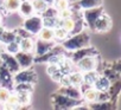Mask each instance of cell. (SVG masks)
Instances as JSON below:
<instances>
[{
    "label": "cell",
    "mask_w": 121,
    "mask_h": 110,
    "mask_svg": "<svg viewBox=\"0 0 121 110\" xmlns=\"http://www.w3.org/2000/svg\"><path fill=\"white\" fill-rule=\"evenodd\" d=\"M25 20L23 21V29H25L29 33H31L32 36H37L39 33V31L43 27V18L40 14L35 13L27 18H24Z\"/></svg>",
    "instance_id": "obj_3"
},
{
    "label": "cell",
    "mask_w": 121,
    "mask_h": 110,
    "mask_svg": "<svg viewBox=\"0 0 121 110\" xmlns=\"http://www.w3.org/2000/svg\"><path fill=\"white\" fill-rule=\"evenodd\" d=\"M60 45L63 46L65 51H75L81 47L90 45V34L86 30L76 33V34H70L65 40L60 43Z\"/></svg>",
    "instance_id": "obj_1"
},
{
    "label": "cell",
    "mask_w": 121,
    "mask_h": 110,
    "mask_svg": "<svg viewBox=\"0 0 121 110\" xmlns=\"http://www.w3.org/2000/svg\"><path fill=\"white\" fill-rule=\"evenodd\" d=\"M5 108L6 109H20V104H19V101H18V96L16 94V91H11L10 92V96L9 98L6 99V102L4 103Z\"/></svg>",
    "instance_id": "obj_19"
},
{
    "label": "cell",
    "mask_w": 121,
    "mask_h": 110,
    "mask_svg": "<svg viewBox=\"0 0 121 110\" xmlns=\"http://www.w3.org/2000/svg\"><path fill=\"white\" fill-rule=\"evenodd\" d=\"M101 75L106 76L112 83L115 82V81H117V79L120 78V72H117V71H115L114 69H112L110 65H109V66H106V68L102 70V73H101Z\"/></svg>",
    "instance_id": "obj_27"
},
{
    "label": "cell",
    "mask_w": 121,
    "mask_h": 110,
    "mask_svg": "<svg viewBox=\"0 0 121 110\" xmlns=\"http://www.w3.org/2000/svg\"><path fill=\"white\" fill-rule=\"evenodd\" d=\"M53 6L59 11V10H63V8L69 7L70 6V1H69V0H55Z\"/></svg>",
    "instance_id": "obj_36"
},
{
    "label": "cell",
    "mask_w": 121,
    "mask_h": 110,
    "mask_svg": "<svg viewBox=\"0 0 121 110\" xmlns=\"http://www.w3.org/2000/svg\"><path fill=\"white\" fill-rule=\"evenodd\" d=\"M13 91H29V92H32L33 91V84H30V83H18V84H14Z\"/></svg>",
    "instance_id": "obj_32"
},
{
    "label": "cell",
    "mask_w": 121,
    "mask_h": 110,
    "mask_svg": "<svg viewBox=\"0 0 121 110\" xmlns=\"http://www.w3.org/2000/svg\"><path fill=\"white\" fill-rule=\"evenodd\" d=\"M3 10H4V8H3V0H0V13H1Z\"/></svg>",
    "instance_id": "obj_41"
},
{
    "label": "cell",
    "mask_w": 121,
    "mask_h": 110,
    "mask_svg": "<svg viewBox=\"0 0 121 110\" xmlns=\"http://www.w3.org/2000/svg\"><path fill=\"white\" fill-rule=\"evenodd\" d=\"M97 90L93 86H88L83 91H82V99L88 104V103H91V102H95L96 98H97Z\"/></svg>",
    "instance_id": "obj_17"
},
{
    "label": "cell",
    "mask_w": 121,
    "mask_h": 110,
    "mask_svg": "<svg viewBox=\"0 0 121 110\" xmlns=\"http://www.w3.org/2000/svg\"><path fill=\"white\" fill-rule=\"evenodd\" d=\"M1 21H3V16H1V13H0V25H1Z\"/></svg>",
    "instance_id": "obj_42"
},
{
    "label": "cell",
    "mask_w": 121,
    "mask_h": 110,
    "mask_svg": "<svg viewBox=\"0 0 121 110\" xmlns=\"http://www.w3.org/2000/svg\"><path fill=\"white\" fill-rule=\"evenodd\" d=\"M110 84H112V82H110L106 76H103V75H99L97 78L95 79L94 84H93V88H95L97 91H106V90L109 89Z\"/></svg>",
    "instance_id": "obj_15"
},
{
    "label": "cell",
    "mask_w": 121,
    "mask_h": 110,
    "mask_svg": "<svg viewBox=\"0 0 121 110\" xmlns=\"http://www.w3.org/2000/svg\"><path fill=\"white\" fill-rule=\"evenodd\" d=\"M0 61H1V63L14 75L16 72H18L20 70V66L14 57V54H11L6 51H3L1 53H0Z\"/></svg>",
    "instance_id": "obj_8"
},
{
    "label": "cell",
    "mask_w": 121,
    "mask_h": 110,
    "mask_svg": "<svg viewBox=\"0 0 121 110\" xmlns=\"http://www.w3.org/2000/svg\"><path fill=\"white\" fill-rule=\"evenodd\" d=\"M112 27V19L110 17L102 12L100 14V17L96 19L95 24H94V31L95 32H107L109 29Z\"/></svg>",
    "instance_id": "obj_12"
},
{
    "label": "cell",
    "mask_w": 121,
    "mask_h": 110,
    "mask_svg": "<svg viewBox=\"0 0 121 110\" xmlns=\"http://www.w3.org/2000/svg\"><path fill=\"white\" fill-rule=\"evenodd\" d=\"M70 3H75V1H77V0H69Z\"/></svg>",
    "instance_id": "obj_43"
},
{
    "label": "cell",
    "mask_w": 121,
    "mask_h": 110,
    "mask_svg": "<svg viewBox=\"0 0 121 110\" xmlns=\"http://www.w3.org/2000/svg\"><path fill=\"white\" fill-rule=\"evenodd\" d=\"M56 41H48V40H43L40 38H37L36 43H35V47H33V54L35 56H40V54L48 52L49 50H51L55 46Z\"/></svg>",
    "instance_id": "obj_14"
},
{
    "label": "cell",
    "mask_w": 121,
    "mask_h": 110,
    "mask_svg": "<svg viewBox=\"0 0 121 110\" xmlns=\"http://www.w3.org/2000/svg\"><path fill=\"white\" fill-rule=\"evenodd\" d=\"M59 25H60V18L59 17H46V18H43V26H45V27L55 29V27H57Z\"/></svg>",
    "instance_id": "obj_28"
},
{
    "label": "cell",
    "mask_w": 121,
    "mask_h": 110,
    "mask_svg": "<svg viewBox=\"0 0 121 110\" xmlns=\"http://www.w3.org/2000/svg\"><path fill=\"white\" fill-rule=\"evenodd\" d=\"M0 85L7 88L9 90H13L14 83H13V73L1 63L0 61Z\"/></svg>",
    "instance_id": "obj_9"
},
{
    "label": "cell",
    "mask_w": 121,
    "mask_h": 110,
    "mask_svg": "<svg viewBox=\"0 0 121 110\" xmlns=\"http://www.w3.org/2000/svg\"><path fill=\"white\" fill-rule=\"evenodd\" d=\"M100 52L94 47V46H84V47H81L78 50H75V51H67V57L75 64L77 61L84 58V57H89V56H99Z\"/></svg>",
    "instance_id": "obj_5"
},
{
    "label": "cell",
    "mask_w": 121,
    "mask_h": 110,
    "mask_svg": "<svg viewBox=\"0 0 121 110\" xmlns=\"http://www.w3.org/2000/svg\"><path fill=\"white\" fill-rule=\"evenodd\" d=\"M20 5V0H3V8L6 12H16Z\"/></svg>",
    "instance_id": "obj_25"
},
{
    "label": "cell",
    "mask_w": 121,
    "mask_h": 110,
    "mask_svg": "<svg viewBox=\"0 0 121 110\" xmlns=\"http://www.w3.org/2000/svg\"><path fill=\"white\" fill-rule=\"evenodd\" d=\"M64 30H67L69 33L73 31L74 29V19L73 18H65V19H60V25Z\"/></svg>",
    "instance_id": "obj_34"
},
{
    "label": "cell",
    "mask_w": 121,
    "mask_h": 110,
    "mask_svg": "<svg viewBox=\"0 0 121 110\" xmlns=\"http://www.w3.org/2000/svg\"><path fill=\"white\" fill-rule=\"evenodd\" d=\"M38 81L37 73L36 71L30 66L26 69H20L18 72H16L13 75V83L18 84V83H30V84H36Z\"/></svg>",
    "instance_id": "obj_4"
},
{
    "label": "cell",
    "mask_w": 121,
    "mask_h": 110,
    "mask_svg": "<svg viewBox=\"0 0 121 110\" xmlns=\"http://www.w3.org/2000/svg\"><path fill=\"white\" fill-rule=\"evenodd\" d=\"M17 96H18V101L20 104V108H26V105H29L31 103V94L29 91H16Z\"/></svg>",
    "instance_id": "obj_23"
},
{
    "label": "cell",
    "mask_w": 121,
    "mask_h": 110,
    "mask_svg": "<svg viewBox=\"0 0 121 110\" xmlns=\"http://www.w3.org/2000/svg\"><path fill=\"white\" fill-rule=\"evenodd\" d=\"M18 39H20L18 36H17V33H16V31L13 30V31H11V30H5L4 32H3V34H1V37H0V43L1 44H4V45H6V44H9V43H11V41H13V40H18Z\"/></svg>",
    "instance_id": "obj_22"
},
{
    "label": "cell",
    "mask_w": 121,
    "mask_h": 110,
    "mask_svg": "<svg viewBox=\"0 0 121 110\" xmlns=\"http://www.w3.org/2000/svg\"><path fill=\"white\" fill-rule=\"evenodd\" d=\"M75 66L78 71L81 72H87V71H93L97 70L99 68V56H89L84 57L75 63Z\"/></svg>",
    "instance_id": "obj_7"
},
{
    "label": "cell",
    "mask_w": 121,
    "mask_h": 110,
    "mask_svg": "<svg viewBox=\"0 0 121 110\" xmlns=\"http://www.w3.org/2000/svg\"><path fill=\"white\" fill-rule=\"evenodd\" d=\"M20 1H25V0H20Z\"/></svg>",
    "instance_id": "obj_44"
},
{
    "label": "cell",
    "mask_w": 121,
    "mask_h": 110,
    "mask_svg": "<svg viewBox=\"0 0 121 110\" xmlns=\"http://www.w3.org/2000/svg\"><path fill=\"white\" fill-rule=\"evenodd\" d=\"M31 4H32V7L35 10V13H38V14H42V12L48 7L46 3L43 1V0H30Z\"/></svg>",
    "instance_id": "obj_30"
},
{
    "label": "cell",
    "mask_w": 121,
    "mask_h": 110,
    "mask_svg": "<svg viewBox=\"0 0 121 110\" xmlns=\"http://www.w3.org/2000/svg\"><path fill=\"white\" fill-rule=\"evenodd\" d=\"M99 75H100V73L97 72V70L83 72V83H86V84L93 86V84H94V82H95V79L97 78Z\"/></svg>",
    "instance_id": "obj_29"
},
{
    "label": "cell",
    "mask_w": 121,
    "mask_h": 110,
    "mask_svg": "<svg viewBox=\"0 0 121 110\" xmlns=\"http://www.w3.org/2000/svg\"><path fill=\"white\" fill-rule=\"evenodd\" d=\"M113 104L114 102H99V101H95V102H91V103H88V109H94V110H108V109H113Z\"/></svg>",
    "instance_id": "obj_21"
},
{
    "label": "cell",
    "mask_w": 121,
    "mask_h": 110,
    "mask_svg": "<svg viewBox=\"0 0 121 110\" xmlns=\"http://www.w3.org/2000/svg\"><path fill=\"white\" fill-rule=\"evenodd\" d=\"M71 14H73V10L69 7L67 8H63V10H59L58 11V17L60 19H65V18H71Z\"/></svg>",
    "instance_id": "obj_37"
},
{
    "label": "cell",
    "mask_w": 121,
    "mask_h": 110,
    "mask_svg": "<svg viewBox=\"0 0 121 110\" xmlns=\"http://www.w3.org/2000/svg\"><path fill=\"white\" fill-rule=\"evenodd\" d=\"M10 92H11V90H9L7 88L0 85V104H4L6 102V99L10 96Z\"/></svg>",
    "instance_id": "obj_35"
},
{
    "label": "cell",
    "mask_w": 121,
    "mask_h": 110,
    "mask_svg": "<svg viewBox=\"0 0 121 110\" xmlns=\"http://www.w3.org/2000/svg\"><path fill=\"white\" fill-rule=\"evenodd\" d=\"M50 101H51V104L55 109H76L78 105L86 103L82 98L81 99H75V98L68 97L65 95L58 94L56 91L53 94H51Z\"/></svg>",
    "instance_id": "obj_2"
},
{
    "label": "cell",
    "mask_w": 121,
    "mask_h": 110,
    "mask_svg": "<svg viewBox=\"0 0 121 110\" xmlns=\"http://www.w3.org/2000/svg\"><path fill=\"white\" fill-rule=\"evenodd\" d=\"M4 31H5V27L0 25V37H1V34H3V32H4Z\"/></svg>",
    "instance_id": "obj_40"
},
{
    "label": "cell",
    "mask_w": 121,
    "mask_h": 110,
    "mask_svg": "<svg viewBox=\"0 0 121 110\" xmlns=\"http://www.w3.org/2000/svg\"><path fill=\"white\" fill-rule=\"evenodd\" d=\"M5 51L11 53V54H16L18 51H20V49H19V39L18 40H13V41L6 44L5 45Z\"/></svg>",
    "instance_id": "obj_31"
},
{
    "label": "cell",
    "mask_w": 121,
    "mask_h": 110,
    "mask_svg": "<svg viewBox=\"0 0 121 110\" xmlns=\"http://www.w3.org/2000/svg\"><path fill=\"white\" fill-rule=\"evenodd\" d=\"M82 18L84 20V24L87 26V29H89L90 31H94V24L96 21V19L100 17V14L103 11V5L99 6V7H94V8H87V10H82Z\"/></svg>",
    "instance_id": "obj_6"
},
{
    "label": "cell",
    "mask_w": 121,
    "mask_h": 110,
    "mask_svg": "<svg viewBox=\"0 0 121 110\" xmlns=\"http://www.w3.org/2000/svg\"><path fill=\"white\" fill-rule=\"evenodd\" d=\"M56 92L58 94H62V95H65L68 97H71V98H75V99H81L82 98V92L80 90V86H76V85H60Z\"/></svg>",
    "instance_id": "obj_13"
},
{
    "label": "cell",
    "mask_w": 121,
    "mask_h": 110,
    "mask_svg": "<svg viewBox=\"0 0 121 110\" xmlns=\"http://www.w3.org/2000/svg\"><path fill=\"white\" fill-rule=\"evenodd\" d=\"M33 47H35V41L31 37H26V38H20L19 39V49L20 51L24 52H33Z\"/></svg>",
    "instance_id": "obj_18"
},
{
    "label": "cell",
    "mask_w": 121,
    "mask_h": 110,
    "mask_svg": "<svg viewBox=\"0 0 121 110\" xmlns=\"http://www.w3.org/2000/svg\"><path fill=\"white\" fill-rule=\"evenodd\" d=\"M67 76H68V79H69V82H70L71 85L80 86V84L83 82V72H81V71H78V70H76V71L73 70V71L69 72Z\"/></svg>",
    "instance_id": "obj_20"
},
{
    "label": "cell",
    "mask_w": 121,
    "mask_h": 110,
    "mask_svg": "<svg viewBox=\"0 0 121 110\" xmlns=\"http://www.w3.org/2000/svg\"><path fill=\"white\" fill-rule=\"evenodd\" d=\"M43 18H46V17H58V10L53 6V5H51V6H48L43 12H42V14H40Z\"/></svg>",
    "instance_id": "obj_33"
},
{
    "label": "cell",
    "mask_w": 121,
    "mask_h": 110,
    "mask_svg": "<svg viewBox=\"0 0 121 110\" xmlns=\"http://www.w3.org/2000/svg\"><path fill=\"white\" fill-rule=\"evenodd\" d=\"M3 51H5V45H4V44H1V43H0V53H1Z\"/></svg>",
    "instance_id": "obj_39"
},
{
    "label": "cell",
    "mask_w": 121,
    "mask_h": 110,
    "mask_svg": "<svg viewBox=\"0 0 121 110\" xmlns=\"http://www.w3.org/2000/svg\"><path fill=\"white\" fill-rule=\"evenodd\" d=\"M70 36V33L64 30L62 26H57L53 29V37H55V41H59L62 43L63 40H65L68 37Z\"/></svg>",
    "instance_id": "obj_24"
},
{
    "label": "cell",
    "mask_w": 121,
    "mask_h": 110,
    "mask_svg": "<svg viewBox=\"0 0 121 110\" xmlns=\"http://www.w3.org/2000/svg\"><path fill=\"white\" fill-rule=\"evenodd\" d=\"M18 12L23 18H27L32 14H35V10L32 7V4L30 0H25V1H20V5L18 7Z\"/></svg>",
    "instance_id": "obj_16"
},
{
    "label": "cell",
    "mask_w": 121,
    "mask_h": 110,
    "mask_svg": "<svg viewBox=\"0 0 121 110\" xmlns=\"http://www.w3.org/2000/svg\"><path fill=\"white\" fill-rule=\"evenodd\" d=\"M43 1H45L48 6H51V5H53V3H55V0H43Z\"/></svg>",
    "instance_id": "obj_38"
},
{
    "label": "cell",
    "mask_w": 121,
    "mask_h": 110,
    "mask_svg": "<svg viewBox=\"0 0 121 110\" xmlns=\"http://www.w3.org/2000/svg\"><path fill=\"white\" fill-rule=\"evenodd\" d=\"M14 57L20 66V69H26V68H30L32 66L33 63V59H35V54L33 52H24V51H18Z\"/></svg>",
    "instance_id": "obj_10"
},
{
    "label": "cell",
    "mask_w": 121,
    "mask_h": 110,
    "mask_svg": "<svg viewBox=\"0 0 121 110\" xmlns=\"http://www.w3.org/2000/svg\"><path fill=\"white\" fill-rule=\"evenodd\" d=\"M103 5V0H77L75 3H70V8L73 10H87L94 8Z\"/></svg>",
    "instance_id": "obj_11"
},
{
    "label": "cell",
    "mask_w": 121,
    "mask_h": 110,
    "mask_svg": "<svg viewBox=\"0 0 121 110\" xmlns=\"http://www.w3.org/2000/svg\"><path fill=\"white\" fill-rule=\"evenodd\" d=\"M37 36H38V38H40V39H43V40H48V41L55 40V37H53V29H50V27L43 26L42 30L39 31V33H38Z\"/></svg>",
    "instance_id": "obj_26"
}]
</instances>
